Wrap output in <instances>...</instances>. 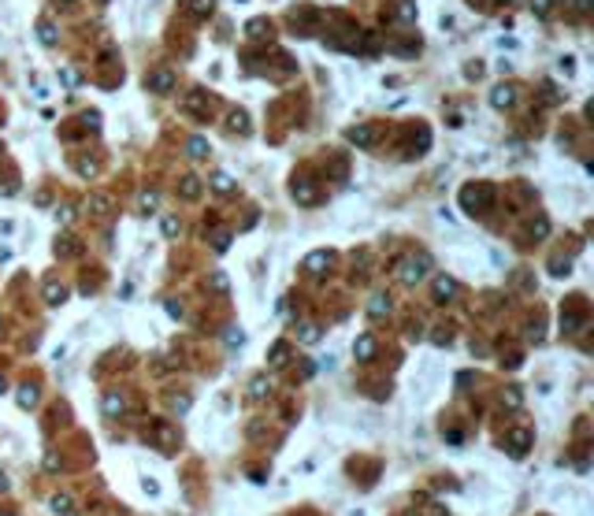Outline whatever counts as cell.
I'll list each match as a JSON object with an SVG mask.
<instances>
[{"instance_id": "cell-1", "label": "cell", "mask_w": 594, "mask_h": 516, "mask_svg": "<svg viewBox=\"0 0 594 516\" xmlns=\"http://www.w3.org/2000/svg\"><path fill=\"white\" fill-rule=\"evenodd\" d=\"M494 104H498V108H509V104H512V89H509V86L494 89Z\"/></svg>"}, {"instance_id": "cell-3", "label": "cell", "mask_w": 594, "mask_h": 516, "mask_svg": "<svg viewBox=\"0 0 594 516\" xmlns=\"http://www.w3.org/2000/svg\"><path fill=\"white\" fill-rule=\"evenodd\" d=\"M52 37H56V34H52V26H45V23H41V41H45V45H52Z\"/></svg>"}, {"instance_id": "cell-2", "label": "cell", "mask_w": 594, "mask_h": 516, "mask_svg": "<svg viewBox=\"0 0 594 516\" xmlns=\"http://www.w3.org/2000/svg\"><path fill=\"white\" fill-rule=\"evenodd\" d=\"M386 305H390V301H383V297H375V301H371V312L379 316V312H386Z\"/></svg>"}]
</instances>
